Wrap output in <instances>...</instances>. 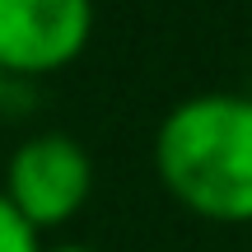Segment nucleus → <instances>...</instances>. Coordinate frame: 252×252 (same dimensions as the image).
Segmentation results:
<instances>
[{
  "label": "nucleus",
  "instance_id": "f257e3e1",
  "mask_svg": "<svg viewBox=\"0 0 252 252\" xmlns=\"http://www.w3.org/2000/svg\"><path fill=\"white\" fill-rule=\"evenodd\" d=\"M154 173L182 210L252 224V94L206 89L173 103L154 131Z\"/></svg>",
  "mask_w": 252,
  "mask_h": 252
},
{
  "label": "nucleus",
  "instance_id": "f03ea898",
  "mask_svg": "<svg viewBox=\"0 0 252 252\" xmlns=\"http://www.w3.org/2000/svg\"><path fill=\"white\" fill-rule=\"evenodd\" d=\"M14 210L37 229H61L89 206L94 196V159L75 135L65 131H37L14 145L0 182Z\"/></svg>",
  "mask_w": 252,
  "mask_h": 252
},
{
  "label": "nucleus",
  "instance_id": "7ed1b4c3",
  "mask_svg": "<svg viewBox=\"0 0 252 252\" xmlns=\"http://www.w3.org/2000/svg\"><path fill=\"white\" fill-rule=\"evenodd\" d=\"M94 0H0V75L37 80L75 65L94 42Z\"/></svg>",
  "mask_w": 252,
  "mask_h": 252
},
{
  "label": "nucleus",
  "instance_id": "20e7f679",
  "mask_svg": "<svg viewBox=\"0 0 252 252\" xmlns=\"http://www.w3.org/2000/svg\"><path fill=\"white\" fill-rule=\"evenodd\" d=\"M0 252H42V234L14 210L5 191H0Z\"/></svg>",
  "mask_w": 252,
  "mask_h": 252
},
{
  "label": "nucleus",
  "instance_id": "39448f33",
  "mask_svg": "<svg viewBox=\"0 0 252 252\" xmlns=\"http://www.w3.org/2000/svg\"><path fill=\"white\" fill-rule=\"evenodd\" d=\"M42 252H98V248H84V243H52V248H42Z\"/></svg>",
  "mask_w": 252,
  "mask_h": 252
},
{
  "label": "nucleus",
  "instance_id": "423d86ee",
  "mask_svg": "<svg viewBox=\"0 0 252 252\" xmlns=\"http://www.w3.org/2000/svg\"><path fill=\"white\" fill-rule=\"evenodd\" d=\"M0 108H5V75H0Z\"/></svg>",
  "mask_w": 252,
  "mask_h": 252
}]
</instances>
